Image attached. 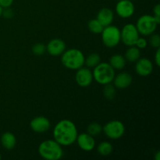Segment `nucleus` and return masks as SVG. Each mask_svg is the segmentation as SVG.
I'll list each match as a JSON object with an SVG mask.
<instances>
[{
    "label": "nucleus",
    "mask_w": 160,
    "mask_h": 160,
    "mask_svg": "<svg viewBox=\"0 0 160 160\" xmlns=\"http://www.w3.org/2000/svg\"><path fill=\"white\" fill-rule=\"evenodd\" d=\"M102 131L108 138L117 140L123 136L125 133V126L120 120H111L104 125Z\"/></svg>",
    "instance_id": "nucleus-7"
},
{
    "label": "nucleus",
    "mask_w": 160,
    "mask_h": 160,
    "mask_svg": "<svg viewBox=\"0 0 160 160\" xmlns=\"http://www.w3.org/2000/svg\"><path fill=\"white\" fill-rule=\"evenodd\" d=\"M46 52V46L44 44L37 43L33 45L32 52L35 56H42Z\"/></svg>",
    "instance_id": "nucleus-25"
},
{
    "label": "nucleus",
    "mask_w": 160,
    "mask_h": 160,
    "mask_svg": "<svg viewBox=\"0 0 160 160\" xmlns=\"http://www.w3.org/2000/svg\"><path fill=\"white\" fill-rule=\"evenodd\" d=\"M78 132L77 127L70 120L58 122L53 130V138L61 146H70L76 142Z\"/></svg>",
    "instance_id": "nucleus-1"
},
{
    "label": "nucleus",
    "mask_w": 160,
    "mask_h": 160,
    "mask_svg": "<svg viewBox=\"0 0 160 160\" xmlns=\"http://www.w3.org/2000/svg\"><path fill=\"white\" fill-rule=\"evenodd\" d=\"M101 36L103 45L107 48H114L120 42V30L113 25L104 27Z\"/></svg>",
    "instance_id": "nucleus-5"
},
{
    "label": "nucleus",
    "mask_w": 160,
    "mask_h": 160,
    "mask_svg": "<svg viewBox=\"0 0 160 160\" xmlns=\"http://www.w3.org/2000/svg\"><path fill=\"white\" fill-rule=\"evenodd\" d=\"M66 50V43L59 38L52 39L46 45V51L50 56H59Z\"/></svg>",
    "instance_id": "nucleus-14"
},
{
    "label": "nucleus",
    "mask_w": 160,
    "mask_h": 160,
    "mask_svg": "<svg viewBox=\"0 0 160 160\" xmlns=\"http://www.w3.org/2000/svg\"><path fill=\"white\" fill-rule=\"evenodd\" d=\"M4 9H2V15L4 16L5 18H12L13 17V12L11 9H9V7L7 8H3Z\"/></svg>",
    "instance_id": "nucleus-29"
},
{
    "label": "nucleus",
    "mask_w": 160,
    "mask_h": 160,
    "mask_svg": "<svg viewBox=\"0 0 160 160\" xmlns=\"http://www.w3.org/2000/svg\"><path fill=\"white\" fill-rule=\"evenodd\" d=\"M117 15L123 19L132 17L135 12V6L131 0H120L116 6Z\"/></svg>",
    "instance_id": "nucleus-10"
},
{
    "label": "nucleus",
    "mask_w": 160,
    "mask_h": 160,
    "mask_svg": "<svg viewBox=\"0 0 160 160\" xmlns=\"http://www.w3.org/2000/svg\"><path fill=\"white\" fill-rule=\"evenodd\" d=\"M102 131V127L96 122L90 123L87 128V133L92 135V137H96V136L99 135Z\"/></svg>",
    "instance_id": "nucleus-24"
},
{
    "label": "nucleus",
    "mask_w": 160,
    "mask_h": 160,
    "mask_svg": "<svg viewBox=\"0 0 160 160\" xmlns=\"http://www.w3.org/2000/svg\"><path fill=\"white\" fill-rule=\"evenodd\" d=\"M135 71L139 76H149L153 71V63L149 59L147 58H139L136 61Z\"/></svg>",
    "instance_id": "nucleus-12"
},
{
    "label": "nucleus",
    "mask_w": 160,
    "mask_h": 160,
    "mask_svg": "<svg viewBox=\"0 0 160 160\" xmlns=\"http://www.w3.org/2000/svg\"><path fill=\"white\" fill-rule=\"evenodd\" d=\"M116 95H117V92H116L115 86L111 84V83L105 84L103 88V95L106 99L112 100L115 98Z\"/></svg>",
    "instance_id": "nucleus-23"
},
{
    "label": "nucleus",
    "mask_w": 160,
    "mask_h": 160,
    "mask_svg": "<svg viewBox=\"0 0 160 160\" xmlns=\"http://www.w3.org/2000/svg\"><path fill=\"white\" fill-rule=\"evenodd\" d=\"M158 25L159 24L153 16L145 14L138 19L135 26L139 34L143 36H149L155 33Z\"/></svg>",
    "instance_id": "nucleus-6"
},
{
    "label": "nucleus",
    "mask_w": 160,
    "mask_h": 160,
    "mask_svg": "<svg viewBox=\"0 0 160 160\" xmlns=\"http://www.w3.org/2000/svg\"><path fill=\"white\" fill-rule=\"evenodd\" d=\"M96 19L102 24L103 27L112 24L114 19V14L112 9L104 7L100 9L97 13Z\"/></svg>",
    "instance_id": "nucleus-16"
},
{
    "label": "nucleus",
    "mask_w": 160,
    "mask_h": 160,
    "mask_svg": "<svg viewBox=\"0 0 160 160\" xmlns=\"http://www.w3.org/2000/svg\"><path fill=\"white\" fill-rule=\"evenodd\" d=\"M1 144L4 148L12 150L17 145V138L15 135L11 132H6L1 137Z\"/></svg>",
    "instance_id": "nucleus-17"
},
{
    "label": "nucleus",
    "mask_w": 160,
    "mask_h": 160,
    "mask_svg": "<svg viewBox=\"0 0 160 160\" xmlns=\"http://www.w3.org/2000/svg\"><path fill=\"white\" fill-rule=\"evenodd\" d=\"M12 2H13V0H0V6L2 8L10 7Z\"/></svg>",
    "instance_id": "nucleus-30"
},
{
    "label": "nucleus",
    "mask_w": 160,
    "mask_h": 160,
    "mask_svg": "<svg viewBox=\"0 0 160 160\" xmlns=\"http://www.w3.org/2000/svg\"><path fill=\"white\" fill-rule=\"evenodd\" d=\"M141 57V51L138 48L133 45L128 48L125 53V59L130 62H135Z\"/></svg>",
    "instance_id": "nucleus-19"
},
{
    "label": "nucleus",
    "mask_w": 160,
    "mask_h": 160,
    "mask_svg": "<svg viewBox=\"0 0 160 160\" xmlns=\"http://www.w3.org/2000/svg\"><path fill=\"white\" fill-rule=\"evenodd\" d=\"M38 154L46 160H59L63 156L62 146L53 139L45 140L38 146Z\"/></svg>",
    "instance_id": "nucleus-3"
},
{
    "label": "nucleus",
    "mask_w": 160,
    "mask_h": 160,
    "mask_svg": "<svg viewBox=\"0 0 160 160\" xmlns=\"http://www.w3.org/2000/svg\"><path fill=\"white\" fill-rule=\"evenodd\" d=\"M154 159L156 160H160V152L159 151H158L156 153Z\"/></svg>",
    "instance_id": "nucleus-32"
},
{
    "label": "nucleus",
    "mask_w": 160,
    "mask_h": 160,
    "mask_svg": "<svg viewBox=\"0 0 160 160\" xmlns=\"http://www.w3.org/2000/svg\"><path fill=\"white\" fill-rule=\"evenodd\" d=\"M109 63L115 70H120L124 68L125 65H126V59H125L124 56H123L122 55L115 54L111 56Z\"/></svg>",
    "instance_id": "nucleus-18"
},
{
    "label": "nucleus",
    "mask_w": 160,
    "mask_h": 160,
    "mask_svg": "<svg viewBox=\"0 0 160 160\" xmlns=\"http://www.w3.org/2000/svg\"><path fill=\"white\" fill-rule=\"evenodd\" d=\"M112 82L117 88L125 89L129 87L132 83V77L127 72H122L115 75Z\"/></svg>",
    "instance_id": "nucleus-15"
},
{
    "label": "nucleus",
    "mask_w": 160,
    "mask_h": 160,
    "mask_svg": "<svg viewBox=\"0 0 160 160\" xmlns=\"http://www.w3.org/2000/svg\"><path fill=\"white\" fill-rule=\"evenodd\" d=\"M113 148L110 142H102L97 147V152L100 156H108L112 153Z\"/></svg>",
    "instance_id": "nucleus-20"
},
{
    "label": "nucleus",
    "mask_w": 160,
    "mask_h": 160,
    "mask_svg": "<svg viewBox=\"0 0 160 160\" xmlns=\"http://www.w3.org/2000/svg\"><path fill=\"white\" fill-rule=\"evenodd\" d=\"M138 31L135 24L128 23L124 25L120 31V42H123L125 45L130 47L135 45L138 38L140 37Z\"/></svg>",
    "instance_id": "nucleus-8"
},
{
    "label": "nucleus",
    "mask_w": 160,
    "mask_h": 160,
    "mask_svg": "<svg viewBox=\"0 0 160 160\" xmlns=\"http://www.w3.org/2000/svg\"><path fill=\"white\" fill-rule=\"evenodd\" d=\"M147 45H148V42L145 38L142 37H139L135 43V46L138 48L139 49H144V48H146Z\"/></svg>",
    "instance_id": "nucleus-27"
},
{
    "label": "nucleus",
    "mask_w": 160,
    "mask_h": 160,
    "mask_svg": "<svg viewBox=\"0 0 160 160\" xmlns=\"http://www.w3.org/2000/svg\"><path fill=\"white\" fill-rule=\"evenodd\" d=\"M149 39H148V43L152 48H158L160 47V36L159 34H150Z\"/></svg>",
    "instance_id": "nucleus-26"
},
{
    "label": "nucleus",
    "mask_w": 160,
    "mask_h": 160,
    "mask_svg": "<svg viewBox=\"0 0 160 160\" xmlns=\"http://www.w3.org/2000/svg\"><path fill=\"white\" fill-rule=\"evenodd\" d=\"M75 81L80 87H88L94 81L92 71L88 67H81L77 70L76 74H75Z\"/></svg>",
    "instance_id": "nucleus-9"
},
{
    "label": "nucleus",
    "mask_w": 160,
    "mask_h": 160,
    "mask_svg": "<svg viewBox=\"0 0 160 160\" xmlns=\"http://www.w3.org/2000/svg\"><path fill=\"white\" fill-rule=\"evenodd\" d=\"M101 62V57L98 53H92L89 54L84 60V65L88 68H94Z\"/></svg>",
    "instance_id": "nucleus-21"
},
{
    "label": "nucleus",
    "mask_w": 160,
    "mask_h": 160,
    "mask_svg": "<svg viewBox=\"0 0 160 160\" xmlns=\"http://www.w3.org/2000/svg\"><path fill=\"white\" fill-rule=\"evenodd\" d=\"M156 54H155V62H156V66L157 67H159L160 66V48H156Z\"/></svg>",
    "instance_id": "nucleus-31"
},
{
    "label": "nucleus",
    "mask_w": 160,
    "mask_h": 160,
    "mask_svg": "<svg viewBox=\"0 0 160 160\" xmlns=\"http://www.w3.org/2000/svg\"><path fill=\"white\" fill-rule=\"evenodd\" d=\"M85 56L81 50L78 48H70L65 50L61 55L62 64L69 70H77L84 66Z\"/></svg>",
    "instance_id": "nucleus-2"
},
{
    "label": "nucleus",
    "mask_w": 160,
    "mask_h": 160,
    "mask_svg": "<svg viewBox=\"0 0 160 160\" xmlns=\"http://www.w3.org/2000/svg\"><path fill=\"white\" fill-rule=\"evenodd\" d=\"M2 159V156H1V154H0V159Z\"/></svg>",
    "instance_id": "nucleus-34"
},
{
    "label": "nucleus",
    "mask_w": 160,
    "mask_h": 160,
    "mask_svg": "<svg viewBox=\"0 0 160 160\" xmlns=\"http://www.w3.org/2000/svg\"><path fill=\"white\" fill-rule=\"evenodd\" d=\"M153 17H155L156 19V22L158 23V24L160 23V5L159 4H156V6H154L153 8Z\"/></svg>",
    "instance_id": "nucleus-28"
},
{
    "label": "nucleus",
    "mask_w": 160,
    "mask_h": 160,
    "mask_svg": "<svg viewBox=\"0 0 160 160\" xmlns=\"http://www.w3.org/2000/svg\"><path fill=\"white\" fill-rule=\"evenodd\" d=\"M2 9H3V8L0 6V17H2Z\"/></svg>",
    "instance_id": "nucleus-33"
},
{
    "label": "nucleus",
    "mask_w": 160,
    "mask_h": 160,
    "mask_svg": "<svg viewBox=\"0 0 160 160\" xmlns=\"http://www.w3.org/2000/svg\"><path fill=\"white\" fill-rule=\"evenodd\" d=\"M30 127L34 132L41 134L48 131L50 129L51 123L48 118L43 116H39L31 120Z\"/></svg>",
    "instance_id": "nucleus-11"
},
{
    "label": "nucleus",
    "mask_w": 160,
    "mask_h": 160,
    "mask_svg": "<svg viewBox=\"0 0 160 160\" xmlns=\"http://www.w3.org/2000/svg\"><path fill=\"white\" fill-rule=\"evenodd\" d=\"M93 69V80L98 84L105 85L112 82L116 75L115 70L111 67L109 62H100Z\"/></svg>",
    "instance_id": "nucleus-4"
},
{
    "label": "nucleus",
    "mask_w": 160,
    "mask_h": 160,
    "mask_svg": "<svg viewBox=\"0 0 160 160\" xmlns=\"http://www.w3.org/2000/svg\"><path fill=\"white\" fill-rule=\"evenodd\" d=\"M88 28L89 31L93 34H101L104 27L95 18L89 20L88 23Z\"/></svg>",
    "instance_id": "nucleus-22"
},
{
    "label": "nucleus",
    "mask_w": 160,
    "mask_h": 160,
    "mask_svg": "<svg viewBox=\"0 0 160 160\" xmlns=\"http://www.w3.org/2000/svg\"><path fill=\"white\" fill-rule=\"evenodd\" d=\"M76 142L79 148L84 152L92 151L95 147V138L88 133H81L78 134Z\"/></svg>",
    "instance_id": "nucleus-13"
}]
</instances>
